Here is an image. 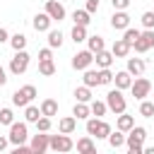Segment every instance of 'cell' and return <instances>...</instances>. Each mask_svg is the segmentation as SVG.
I'll use <instances>...</instances> for the list:
<instances>
[{
    "label": "cell",
    "mask_w": 154,
    "mask_h": 154,
    "mask_svg": "<svg viewBox=\"0 0 154 154\" xmlns=\"http://www.w3.org/2000/svg\"><path fill=\"white\" fill-rule=\"evenodd\" d=\"M5 41H10V34H7L5 26H0V43H5Z\"/></svg>",
    "instance_id": "ee69618b"
},
{
    "label": "cell",
    "mask_w": 154,
    "mask_h": 154,
    "mask_svg": "<svg viewBox=\"0 0 154 154\" xmlns=\"http://www.w3.org/2000/svg\"><path fill=\"white\" fill-rule=\"evenodd\" d=\"M7 84V72H5V67L0 65V87H5Z\"/></svg>",
    "instance_id": "bcb514c9"
},
{
    "label": "cell",
    "mask_w": 154,
    "mask_h": 154,
    "mask_svg": "<svg viewBox=\"0 0 154 154\" xmlns=\"http://www.w3.org/2000/svg\"><path fill=\"white\" fill-rule=\"evenodd\" d=\"M48 46L51 48H60L63 46V31L60 29H48Z\"/></svg>",
    "instance_id": "f1b7e54d"
},
{
    "label": "cell",
    "mask_w": 154,
    "mask_h": 154,
    "mask_svg": "<svg viewBox=\"0 0 154 154\" xmlns=\"http://www.w3.org/2000/svg\"><path fill=\"white\" fill-rule=\"evenodd\" d=\"M10 46H12L14 51H24V48H26V36H24V34H14V36H10Z\"/></svg>",
    "instance_id": "836d02e7"
},
{
    "label": "cell",
    "mask_w": 154,
    "mask_h": 154,
    "mask_svg": "<svg viewBox=\"0 0 154 154\" xmlns=\"http://www.w3.org/2000/svg\"><path fill=\"white\" fill-rule=\"evenodd\" d=\"M7 144H10V137L0 135V152H5V149H7Z\"/></svg>",
    "instance_id": "f6af8a7d"
},
{
    "label": "cell",
    "mask_w": 154,
    "mask_h": 154,
    "mask_svg": "<svg viewBox=\"0 0 154 154\" xmlns=\"http://www.w3.org/2000/svg\"><path fill=\"white\" fill-rule=\"evenodd\" d=\"M87 46H89V51L91 53H99V51H103L106 48V41H103V36H87Z\"/></svg>",
    "instance_id": "d4e9b609"
},
{
    "label": "cell",
    "mask_w": 154,
    "mask_h": 154,
    "mask_svg": "<svg viewBox=\"0 0 154 154\" xmlns=\"http://www.w3.org/2000/svg\"><path fill=\"white\" fill-rule=\"evenodd\" d=\"M106 103H108V111H113L116 116L118 113H125V108H128V101L123 96V89H118V87L106 94Z\"/></svg>",
    "instance_id": "277c9868"
},
{
    "label": "cell",
    "mask_w": 154,
    "mask_h": 154,
    "mask_svg": "<svg viewBox=\"0 0 154 154\" xmlns=\"http://www.w3.org/2000/svg\"><path fill=\"white\" fill-rule=\"evenodd\" d=\"M142 26L144 29H154V10H147V12H142Z\"/></svg>",
    "instance_id": "ab89813d"
},
{
    "label": "cell",
    "mask_w": 154,
    "mask_h": 154,
    "mask_svg": "<svg viewBox=\"0 0 154 154\" xmlns=\"http://www.w3.org/2000/svg\"><path fill=\"white\" fill-rule=\"evenodd\" d=\"M111 26L118 29V31H125V29L130 26V14H128L125 10H116V12L111 14Z\"/></svg>",
    "instance_id": "7c38bea8"
},
{
    "label": "cell",
    "mask_w": 154,
    "mask_h": 154,
    "mask_svg": "<svg viewBox=\"0 0 154 154\" xmlns=\"http://www.w3.org/2000/svg\"><path fill=\"white\" fill-rule=\"evenodd\" d=\"M144 152L147 154H154V147H144Z\"/></svg>",
    "instance_id": "7dc6e473"
},
{
    "label": "cell",
    "mask_w": 154,
    "mask_h": 154,
    "mask_svg": "<svg viewBox=\"0 0 154 154\" xmlns=\"http://www.w3.org/2000/svg\"><path fill=\"white\" fill-rule=\"evenodd\" d=\"M140 34H142L140 29H132V26H128V29L123 31V41H128V43L132 46V43H135V41L140 38Z\"/></svg>",
    "instance_id": "d590c367"
},
{
    "label": "cell",
    "mask_w": 154,
    "mask_h": 154,
    "mask_svg": "<svg viewBox=\"0 0 154 154\" xmlns=\"http://www.w3.org/2000/svg\"><path fill=\"white\" fill-rule=\"evenodd\" d=\"M113 130H111V125L106 123V120H101V118H87V135H91V137H96V140H108V135H111Z\"/></svg>",
    "instance_id": "7a4b0ae2"
},
{
    "label": "cell",
    "mask_w": 154,
    "mask_h": 154,
    "mask_svg": "<svg viewBox=\"0 0 154 154\" xmlns=\"http://www.w3.org/2000/svg\"><path fill=\"white\" fill-rule=\"evenodd\" d=\"M111 5H113V10H128L130 0H111Z\"/></svg>",
    "instance_id": "7bdbcfd3"
},
{
    "label": "cell",
    "mask_w": 154,
    "mask_h": 154,
    "mask_svg": "<svg viewBox=\"0 0 154 154\" xmlns=\"http://www.w3.org/2000/svg\"><path fill=\"white\" fill-rule=\"evenodd\" d=\"M72 116H75L77 120H87V118L91 116V108H89V103H84V101H77V103H75V108H72Z\"/></svg>",
    "instance_id": "44dd1931"
},
{
    "label": "cell",
    "mask_w": 154,
    "mask_h": 154,
    "mask_svg": "<svg viewBox=\"0 0 154 154\" xmlns=\"http://www.w3.org/2000/svg\"><path fill=\"white\" fill-rule=\"evenodd\" d=\"M48 149H53V152H72L75 149V142H72L70 135L58 132V135H51V147Z\"/></svg>",
    "instance_id": "ba28073f"
},
{
    "label": "cell",
    "mask_w": 154,
    "mask_h": 154,
    "mask_svg": "<svg viewBox=\"0 0 154 154\" xmlns=\"http://www.w3.org/2000/svg\"><path fill=\"white\" fill-rule=\"evenodd\" d=\"M29 147H31V154H43V152L51 147V135H46V132L34 135L31 142H29Z\"/></svg>",
    "instance_id": "8fae6325"
},
{
    "label": "cell",
    "mask_w": 154,
    "mask_h": 154,
    "mask_svg": "<svg viewBox=\"0 0 154 154\" xmlns=\"http://www.w3.org/2000/svg\"><path fill=\"white\" fill-rule=\"evenodd\" d=\"M130 51H132V46H130L128 41H123V38H116L113 46H111V53H113L116 58H125Z\"/></svg>",
    "instance_id": "2e32d148"
},
{
    "label": "cell",
    "mask_w": 154,
    "mask_h": 154,
    "mask_svg": "<svg viewBox=\"0 0 154 154\" xmlns=\"http://www.w3.org/2000/svg\"><path fill=\"white\" fill-rule=\"evenodd\" d=\"M113 82H116L118 89H130V84H132V75H130L128 70H120V72L113 75Z\"/></svg>",
    "instance_id": "d6986e66"
},
{
    "label": "cell",
    "mask_w": 154,
    "mask_h": 154,
    "mask_svg": "<svg viewBox=\"0 0 154 154\" xmlns=\"http://www.w3.org/2000/svg\"><path fill=\"white\" fill-rule=\"evenodd\" d=\"M38 75H43V77L55 75V63L53 60H38Z\"/></svg>",
    "instance_id": "4dcf8cb0"
},
{
    "label": "cell",
    "mask_w": 154,
    "mask_h": 154,
    "mask_svg": "<svg viewBox=\"0 0 154 154\" xmlns=\"http://www.w3.org/2000/svg\"><path fill=\"white\" fill-rule=\"evenodd\" d=\"M144 60L142 58H128V65H125V70L130 72V75H135V77H140V75H144Z\"/></svg>",
    "instance_id": "ac0fdd59"
},
{
    "label": "cell",
    "mask_w": 154,
    "mask_h": 154,
    "mask_svg": "<svg viewBox=\"0 0 154 154\" xmlns=\"http://www.w3.org/2000/svg\"><path fill=\"white\" fill-rule=\"evenodd\" d=\"M41 116H43V113H41V106H31V103H29V106L24 108V120H26V123H36Z\"/></svg>",
    "instance_id": "83f0119b"
},
{
    "label": "cell",
    "mask_w": 154,
    "mask_h": 154,
    "mask_svg": "<svg viewBox=\"0 0 154 154\" xmlns=\"http://www.w3.org/2000/svg\"><path fill=\"white\" fill-rule=\"evenodd\" d=\"M144 140H147V130L142 125H132V130L125 135V147L130 154H142L144 152Z\"/></svg>",
    "instance_id": "6da1fadb"
},
{
    "label": "cell",
    "mask_w": 154,
    "mask_h": 154,
    "mask_svg": "<svg viewBox=\"0 0 154 154\" xmlns=\"http://www.w3.org/2000/svg\"><path fill=\"white\" fill-rule=\"evenodd\" d=\"M41 113L48 116V118L58 116V101H55V99H43V101H41Z\"/></svg>",
    "instance_id": "7402d4cb"
},
{
    "label": "cell",
    "mask_w": 154,
    "mask_h": 154,
    "mask_svg": "<svg viewBox=\"0 0 154 154\" xmlns=\"http://www.w3.org/2000/svg\"><path fill=\"white\" fill-rule=\"evenodd\" d=\"M132 125H135V118H132V116H128V113H118V123H116V128H118V130L130 132V130H132Z\"/></svg>",
    "instance_id": "603a6c76"
},
{
    "label": "cell",
    "mask_w": 154,
    "mask_h": 154,
    "mask_svg": "<svg viewBox=\"0 0 154 154\" xmlns=\"http://www.w3.org/2000/svg\"><path fill=\"white\" fill-rule=\"evenodd\" d=\"M77 130V118L75 116H65L58 120V132H65V135H72Z\"/></svg>",
    "instance_id": "5bb4252c"
},
{
    "label": "cell",
    "mask_w": 154,
    "mask_h": 154,
    "mask_svg": "<svg viewBox=\"0 0 154 154\" xmlns=\"http://www.w3.org/2000/svg\"><path fill=\"white\" fill-rule=\"evenodd\" d=\"M82 82H84L87 87H101V82H99V70H89V67H87Z\"/></svg>",
    "instance_id": "484cf974"
},
{
    "label": "cell",
    "mask_w": 154,
    "mask_h": 154,
    "mask_svg": "<svg viewBox=\"0 0 154 154\" xmlns=\"http://www.w3.org/2000/svg\"><path fill=\"white\" fill-rule=\"evenodd\" d=\"M12 123H14L12 108H0V125H12Z\"/></svg>",
    "instance_id": "8d00e7d4"
},
{
    "label": "cell",
    "mask_w": 154,
    "mask_h": 154,
    "mask_svg": "<svg viewBox=\"0 0 154 154\" xmlns=\"http://www.w3.org/2000/svg\"><path fill=\"white\" fill-rule=\"evenodd\" d=\"M108 144H111L113 149L123 147V144H125V132H123V130H116V132H111V135H108Z\"/></svg>",
    "instance_id": "d6a6232c"
},
{
    "label": "cell",
    "mask_w": 154,
    "mask_h": 154,
    "mask_svg": "<svg viewBox=\"0 0 154 154\" xmlns=\"http://www.w3.org/2000/svg\"><path fill=\"white\" fill-rule=\"evenodd\" d=\"M75 147H77V152H82V154H94V152H96V144H94L91 135H87V137H79Z\"/></svg>",
    "instance_id": "ffe728a7"
},
{
    "label": "cell",
    "mask_w": 154,
    "mask_h": 154,
    "mask_svg": "<svg viewBox=\"0 0 154 154\" xmlns=\"http://www.w3.org/2000/svg\"><path fill=\"white\" fill-rule=\"evenodd\" d=\"M89 108H91V116L101 118V116H106L108 103H106V101H96V99H91V101H89Z\"/></svg>",
    "instance_id": "4316f807"
},
{
    "label": "cell",
    "mask_w": 154,
    "mask_h": 154,
    "mask_svg": "<svg viewBox=\"0 0 154 154\" xmlns=\"http://www.w3.org/2000/svg\"><path fill=\"white\" fill-rule=\"evenodd\" d=\"M34 99H36V87H34V84H26V87H22V89H17V91L12 94V103H14L17 108H26Z\"/></svg>",
    "instance_id": "3957f363"
},
{
    "label": "cell",
    "mask_w": 154,
    "mask_h": 154,
    "mask_svg": "<svg viewBox=\"0 0 154 154\" xmlns=\"http://www.w3.org/2000/svg\"><path fill=\"white\" fill-rule=\"evenodd\" d=\"M70 38H72L75 43H82V41H87V26H79V24H75V26H72V31H70Z\"/></svg>",
    "instance_id": "f546056e"
},
{
    "label": "cell",
    "mask_w": 154,
    "mask_h": 154,
    "mask_svg": "<svg viewBox=\"0 0 154 154\" xmlns=\"http://www.w3.org/2000/svg\"><path fill=\"white\" fill-rule=\"evenodd\" d=\"M46 12L51 14L53 22H63V19H65V7H63V2H58V0H46Z\"/></svg>",
    "instance_id": "4fadbf2b"
},
{
    "label": "cell",
    "mask_w": 154,
    "mask_h": 154,
    "mask_svg": "<svg viewBox=\"0 0 154 154\" xmlns=\"http://www.w3.org/2000/svg\"><path fill=\"white\" fill-rule=\"evenodd\" d=\"M34 125H36V130H38V132H48L53 123H51V118H48V116H41V118H38Z\"/></svg>",
    "instance_id": "f35d334b"
},
{
    "label": "cell",
    "mask_w": 154,
    "mask_h": 154,
    "mask_svg": "<svg viewBox=\"0 0 154 154\" xmlns=\"http://www.w3.org/2000/svg\"><path fill=\"white\" fill-rule=\"evenodd\" d=\"M94 60H96V67H111L113 65V60H116V55L111 53V51H99V53H94Z\"/></svg>",
    "instance_id": "e0dca14e"
},
{
    "label": "cell",
    "mask_w": 154,
    "mask_h": 154,
    "mask_svg": "<svg viewBox=\"0 0 154 154\" xmlns=\"http://www.w3.org/2000/svg\"><path fill=\"white\" fill-rule=\"evenodd\" d=\"M29 53L26 51H14V55H12V60H10V72L12 75H24L26 72V67H29Z\"/></svg>",
    "instance_id": "8992f818"
},
{
    "label": "cell",
    "mask_w": 154,
    "mask_h": 154,
    "mask_svg": "<svg viewBox=\"0 0 154 154\" xmlns=\"http://www.w3.org/2000/svg\"><path fill=\"white\" fill-rule=\"evenodd\" d=\"M84 10H87V12H91V14H94V12H99V0H87Z\"/></svg>",
    "instance_id": "b9f144b4"
},
{
    "label": "cell",
    "mask_w": 154,
    "mask_h": 154,
    "mask_svg": "<svg viewBox=\"0 0 154 154\" xmlns=\"http://www.w3.org/2000/svg\"><path fill=\"white\" fill-rule=\"evenodd\" d=\"M149 91H152V82L147 79V77H135L132 79V84H130V94L137 99V101H142V99H147L149 96Z\"/></svg>",
    "instance_id": "5b68a950"
},
{
    "label": "cell",
    "mask_w": 154,
    "mask_h": 154,
    "mask_svg": "<svg viewBox=\"0 0 154 154\" xmlns=\"http://www.w3.org/2000/svg\"><path fill=\"white\" fill-rule=\"evenodd\" d=\"M132 48H135L137 53H147L149 48H154V29H144V31L140 34V38L132 43Z\"/></svg>",
    "instance_id": "30bf717a"
},
{
    "label": "cell",
    "mask_w": 154,
    "mask_h": 154,
    "mask_svg": "<svg viewBox=\"0 0 154 154\" xmlns=\"http://www.w3.org/2000/svg\"><path fill=\"white\" fill-rule=\"evenodd\" d=\"M99 82H101V84H111V82H113L111 67H99Z\"/></svg>",
    "instance_id": "74e56055"
},
{
    "label": "cell",
    "mask_w": 154,
    "mask_h": 154,
    "mask_svg": "<svg viewBox=\"0 0 154 154\" xmlns=\"http://www.w3.org/2000/svg\"><path fill=\"white\" fill-rule=\"evenodd\" d=\"M38 60H53V53H51V46H48V48H41V51H38Z\"/></svg>",
    "instance_id": "60d3db41"
},
{
    "label": "cell",
    "mask_w": 154,
    "mask_h": 154,
    "mask_svg": "<svg viewBox=\"0 0 154 154\" xmlns=\"http://www.w3.org/2000/svg\"><path fill=\"white\" fill-rule=\"evenodd\" d=\"M91 63H94V53H91L89 48L77 51V53L72 55V67H75V70H82V72H84V70H87Z\"/></svg>",
    "instance_id": "9c48e42d"
},
{
    "label": "cell",
    "mask_w": 154,
    "mask_h": 154,
    "mask_svg": "<svg viewBox=\"0 0 154 154\" xmlns=\"http://www.w3.org/2000/svg\"><path fill=\"white\" fill-rule=\"evenodd\" d=\"M140 116H144V118H152V116H154V101H147V99H142V101H140Z\"/></svg>",
    "instance_id": "e575fe53"
},
{
    "label": "cell",
    "mask_w": 154,
    "mask_h": 154,
    "mask_svg": "<svg viewBox=\"0 0 154 154\" xmlns=\"http://www.w3.org/2000/svg\"><path fill=\"white\" fill-rule=\"evenodd\" d=\"M10 144H24L29 140V128H26V120L22 123H12L10 125Z\"/></svg>",
    "instance_id": "52a82bcc"
},
{
    "label": "cell",
    "mask_w": 154,
    "mask_h": 154,
    "mask_svg": "<svg viewBox=\"0 0 154 154\" xmlns=\"http://www.w3.org/2000/svg\"><path fill=\"white\" fill-rule=\"evenodd\" d=\"M72 22L79 24V26H89V22H91V12H87V10H75V12H72Z\"/></svg>",
    "instance_id": "cb8c5ba5"
},
{
    "label": "cell",
    "mask_w": 154,
    "mask_h": 154,
    "mask_svg": "<svg viewBox=\"0 0 154 154\" xmlns=\"http://www.w3.org/2000/svg\"><path fill=\"white\" fill-rule=\"evenodd\" d=\"M51 22H53V19H51V14H48V12H38V14L34 17V22H31V24H34V29H36V31H48V29H51Z\"/></svg>",
    "instance_id": "9a60e30c"
},
{
    "label": "cell",
    "mask_w": 154,
    "mask_h": 154,
    "mask_svg": "<svg viewBox=\"0 0 154 154\" xmlns=\"http://www.w3.org/2000/svg\"><path fill=\"white\" fill-rule=\"evenodd\" d=\"M75 99H77V101H84V103H89V101H91V87H87V84L77 87V89H75Z\"/></svg>",
    "instance_id": "1f68e13d"
}]
</instances>
